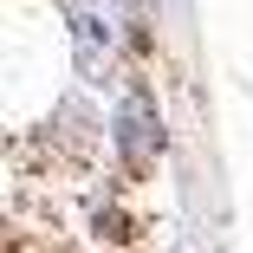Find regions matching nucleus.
I'll use <instances>...</instances> for the list:
<instances>
[{
	"instance_id": "1",
	"label": "nucleus",
	"mask_w": 253,
	"mask_h": 253,
	"mask_svg": "<svg viewBox=\"0 0 253 253\" xmlns=\"http://www.w3.org/2000/svg\"><path fill=\"white\" fill-rule=\"evenodd\" d=\"M124 149L136 163L163 149V124H156V111H149V91L143 84H130V97H124Z\"/></svg>"
}]
</instances>
